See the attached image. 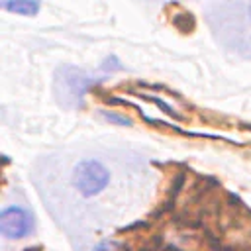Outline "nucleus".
Listing matches in <instances>:
<instances>
[{
	"label": "nucleus",
	"mask_w": 251,
	"mask_h": 251,
	"mask_svg": "<svg viewBox=\"0 0 251 251\" xmlns=\"http://www.w3.org/2000/svg\"><path fill=\"white\" fill-rule=\"evenodd\" d=\"M110 182V173L108 169L96 161V159H84L80 161L76 167H75V173H73V184L75 188L90 198V196H96L100 194Z\"/></svg>",
	"instance_id": "f257e3e1"
},
{
	"label": "nucleus",
	"mask_w": 251,
	"mask_h": 251,
	"mask_svg": "<svg viewBox=\"0 0 251 251\" xmlns=\"http://www.w3.org/2000/svg\"><path fill=\"white\" fill-rule=\"evenodd\" d=\"M102 116L108 120V122H114V124H120V126H131V120L126 118V116H118V114H108V112H102Z\"/></svg>",
	"instance_id": "20e7f679"
},
{
	"label": "nucleus",
	"mask_w": 251,
	"mask_h": 251,
	"mask_svg": "<svg viewBox=\"0 0 251 251\" xmlns=\"http://www.w3.org/2000/svg\"><path fill=\"white\" fill-rule=\"evenodd\" d=\"M2 8L20 16H35L39 12V0H2Z\"/></svg>",
	"instance_id": "7ed1b4c3"
},
{
	"label": "nucleus",
	"mask_w": 251,
	"mask_h": 251,
	"mask_svg": "<svg viewBox=\"0 0 251 251\" xmlns=\"http://www.w3.org/2000/svg\"><path fill=\"white\" fill-rule=\"evenodd\" d=\"M33 229V220L29 212H25L20 206L4 208L0 214V231L10 239H22L29 235Z\"/></svg>",
	"instance_id": "f03ea898"
},
{
	"label": "nucleus",
	"mask_w": 251,
	"mask_h": 251,
	"mask_svg": "<svg viewBox=\"0 0 251 251\" xmlns=\"http://www.w3.org/2000/svg\"><path fill=\"white\" fill-rule=\"evenodd\" d=\"M114 249V243H110V241H104V243H100L94 251H112Z\"/></svg>",
	"instance_id": "39448f33"
},
{
	"label": "nucleus",
	"mask_w": 251,
	"mask_h": 251,
	"mask_svg": "<svg viewBox=\"0 0 251 251\" xmlns=\"http://www.w3.org/2000/svg\"><path fill=\"white\" fill-rule=\"evenodd\" d=\"M249 16H251V8H249Z\"/></svg>",
	"instance_id": "423d86ee"
}]
</instances>
